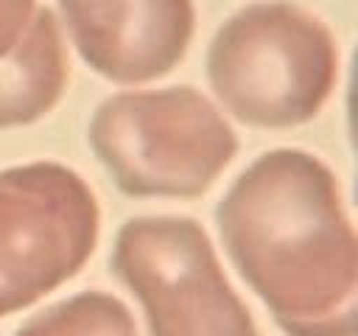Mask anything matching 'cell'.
<instances>
[{
    "label": "cell",
    "instance_id": "6da1fadb",
    "mask_svg": "<svg viewBox=\"0 0 358 336\" xmlns=\"http://www.w3.org/2000/svg\"><path fill=\"white\" fill-rule=\"evenodd\" d=\"M215 224L285 336H358V238L327 162L302 148L260 154L218 202Z\"/></svg>",
    "mask_w": 358,
    "mask_h": 336
},
{
    "label": "cell",
    "instance_id": "7a4b0ae2",
    "mask_svg": "<svg viewBox=\"0 0 358 336\" xmlns=\"http://www.w3.org/2000/svg\"><path fill=\"white\" fill-rule=\"evenodd\" d=\"M207 81L235 120L255 129H294L330 101L338 45L302 6L249 3L215 31L207 48Z\"/></svg>",
    "mask_w": 358,
    "mask_h": 336
},
{
    "label": "cell",
    "instance_id": "3957f363",
    "mask_svg": "<svg viewBox=\"0 0 358 336\" xmlns=\"http://www.w3.org/2000/svg\"><path fill=\"white\" fill-rule=\"evenodd\" d=\"M87 140L117 190L134 199H199L238 154L229 120L190 84L103 98Z\"/></svg>",
    "mask_w": 358,
    "mask_h": 336
},
{
    "label": "cell",
    "instance_id": "277c9868",
    "mask_svg": "<svg viewBox=\"0 0 358 336\" xmlns=\"http://www.w3.org/2000/svg\"><path fill=\"white\" fill-rule=\"evenodd\" d=\"M112 269L137 297L151 336H260L190 216L129 218L115 235Z\"/></svg>",
    "mask_w": 358,
    "mask_h": 336
},
{
    "label": "cell",
    "instance_id": "5b68a950",
    "mask_svg": "<svg viewBox=\"0 0 358 336\" xmlns=\"http://www.w3.org/2000/svg\"><path fill=\"white\" fill-rule=\"evenodd\" d=\"M101 207L84 176L53 160L0 171V319L73 280L92 258Z\"/></svg>",
    "mask_w": 358,
    "mask_h": 336
},
{
    "label": "cell",
    "instance_id": "8992f818",
    "mask_svg": "<svg viewBox=\"0 0 358 336\" xmlns=\"http://www.w3.org/2000/svg\"><path fill=\"white\" fill-rule=\"evenodd\" d=\"M59 11L90 70L123 87L168 76L196 34L193 0H59Z\"/></svg>",
    "mask_w": 358,
    "mask_h": 336
},
{
    "label": "cell",
    "instance_id": "52a82bcc",
    "mask_svg": "<svg viewBox=\"0 0 358 336\" xmlns=\"http://www.w3.org/2000/svg\"><path fill=\"white\" fill-rule=\"evenodd\" d=\"M70 59L62 25L48 6L34 11L17 48L0 59V129L45 118L67 92Z\"/></svg>",
    "mask_w": 358,
    "mask_h": 336
},
{
    "label": "cell",
    "instance_id": "ba28073f",
    "mask_svg": "<svg viewBox=\"0 0 358 336\" xmlns=\"http://www.w3.org/2000/svg\"><path fill=\"white\" fill-rule=\"evenodd\" d=\"M14 336H137V325L123 300L92 288L34 314Z\"/></svg>",
    "mask_w": 358,
    "mask_h": 336
},
{
    "label": "cell",
    "instance_id": "9c48e42d",
    "mask_svg": "<svg viewBox=\"0 0 358 336\" xmlns=\"http://www.w3.org/2000/svg\"><path fill=\"white\" fill-rule=\"evenodd\" d=\"M36 8V0H0V59L17 48Z\"/></svg>",
    "mask_w": 358,
    "mask_h": 336
}]
</instances>
